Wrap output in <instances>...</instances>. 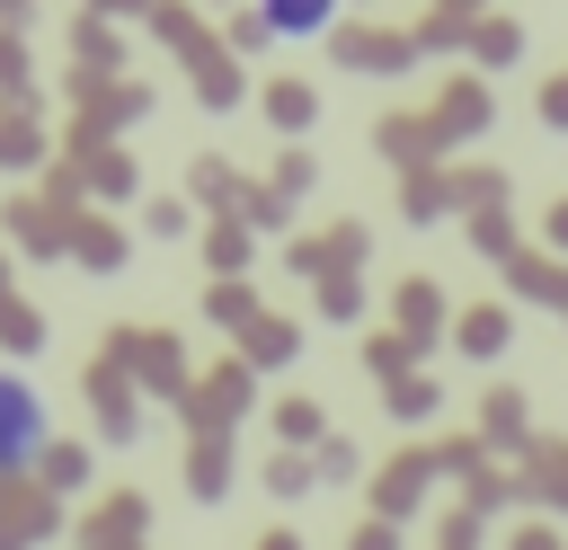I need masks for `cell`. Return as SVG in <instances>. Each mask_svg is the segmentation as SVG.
Instances as JSON below:
<instances>
[{
	"instance_id": "6da1fadb",
	"label": "cell",
	"mask_w": 568,
	"mask_h": 550,
	"mask_svg": "<svg viewBox=\"0 0 568 550\" xmlns=\"http://www.w3.org/2000/svg\"><path fill=\"white\" fill-rule=\"evenodd\" d=\"M53 444H44V399L18 381V373H0V479H18L27 461H44Z\"/></svg>"
},
{
	"instance_id": "7a4b0ae2",
	"label": "cell",
	"mask_w": 568,
	"mask_h": 550,
	"mask_svg": "<svg viewBox=\"0 0 568 550\" xmlns=\"http://www.w3.org/2000/svg\"><path fill=\"white\" fill-rule=\"evenodd\" d=\"M328 18H337L328 0H275V9H266V27H275V35H311V27H328Z\"/></svg>"
},
{
	"instance_id": "3957f363",
	"label": "cell",
	"mask_w": 568,
	"mask_h": 550,
	"mask_svg": "<svg viewBox=\"0 0 568 550\" xmlns=\"http://www.w3.org/2000/svg\"><path fill=\"white\" fill-rule=\"evenodd\" d=\"M462 346H470V355H497V346H506V310H470V319H462Z\"/></svg>"
},
{
	"instance_id": "277c9868",
	"label": "cell",
	"mask_w": 568,
	"mask_h": 550,
	"mask_svg": "<svg viewBox=\"0 0 568 550\" xmlns=\"http://www.w3.org/2000/svg\"><path fill=\"white\" fill-rule=\"evenodd\" d=\"M44 479H53V488H80V479H89V452H80V444H53V452H44Z\"/></svg>"
},
{
	"instance_id": "5b68a950",
	"label": "cell",
	"mask_w": 568,
	"mask_h": 550,
	"mask_svg": "<svg viewBox=\"0 0 568 550\" xmlns=\"http://www.w3.org/2000/svg\"><path fill=\"white\" fill-rule=\"evenodd\" d=\"M266 115L275 124H311V89H266Z\"/></svg>"
},
{
	"instance_id": "8992f818",
	"label": "cell",
	"mask_w": 568,
	"mask_h": 550,
	"mask_svg": "<svg viewBox=\"0 0 568 550\" xmlns=\"http://www.w3.org/2000/svg\"><path fill=\"white\" fill-rule=\"evenodd\" d=\"M231 488V470H222V444L213 452H195V497H222Z\"/></svg>"
}]
</instances>
